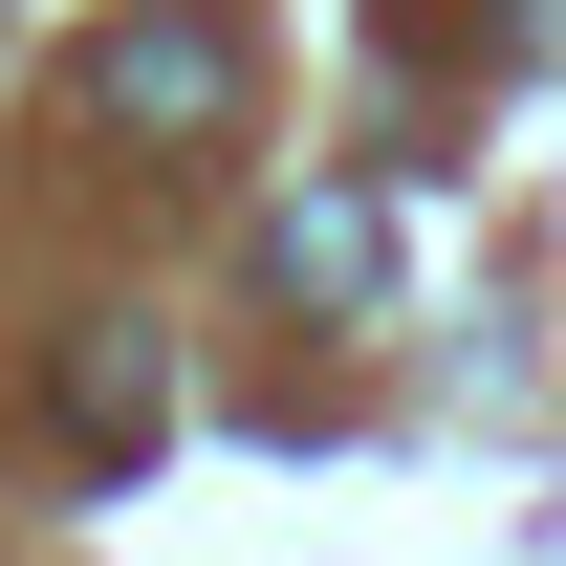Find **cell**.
Masks as SVG:
<instances>
[{
    "label": "cell",
    "mask_w": 566,
    "mask_h": 566,
    "mask_svg": "<svg viewBox=\"0 0 566 566\" xmlns=\"http://www.w3.org/2000/svg\"><path fill=\"white\" fill-rule=\"evenodd\" d=\"M240 22H218V0H175V22H109V44H87V109H109V132H240Z\"/></svg>",
    "instance_id": "cell-1"
},
{
    "label": "cell",
    "mask_w": 566,
    "mask_h": 566,
    "mask_svg": "<svg viewBox=\"0 0 566 566\" xmlns=\"http://www.w3.org/2000/svg\"><path fill=\"white\" fill-rule=\"evenodd\" d=\"M262 283H283V305H370V283H392V240H370V197H283Z\"/></svg>",
    "instance_id": "cell-2"
}]
</instances>
